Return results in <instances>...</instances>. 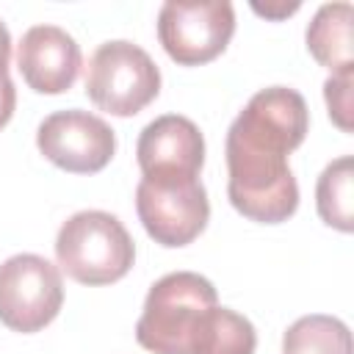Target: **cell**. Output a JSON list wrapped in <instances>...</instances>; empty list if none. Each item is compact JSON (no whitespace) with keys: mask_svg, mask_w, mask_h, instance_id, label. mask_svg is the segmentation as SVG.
Listing matches in <instances>:
<instances>
[{"mask_svg":"<svg viewBox=\"0 0 354 354\" xmlns=\"http://www.w3.org/2000/svg\"><path fill=\"white\" fill-rule=\"evenodd\" d=\"M235 33V8L227 0H169L158 11V39L180 66L218 58Z\"/></svg>","mask_w":354,"mask_h":354,"instance_id":"7","label":"cell"},{"mask_svg":"<svg viewBox=\"0 0 354 354\" xmlns=\"http://www.w3.org/2000/svg\"><path fill=\"white\" fill-rule=\"evenodd\" d=\"M160 91V69L149 53L127 39L102 41L86 66L88 100L111 116H136Z\"/></svg>","mask_w":354,"mask_h":354,"instance_id":"4","label":"cell"},{"mask_svg":"<svg viewBox=\"0 0 354 354\" xmlns=\"http://www.w3.org/2000/svg\"><path fill=\"white\" fill-rule=\"evenodd\" d=\"M315 207L324 224L351 232L354 230V158L340 155L318 177Z\"/></svg>","mask_w":354,"mask_h":354,"instance_id":"12","label":"cell"},{"mask_svg":"<svg viewBox=\"0 0 354 354\" xmlns=\"http://www.w3.org/2000/svg\"><path fill=\"white\" fill-rule=\"evenodd\" d=\"M14 108H17V88H14V80H11V77H0V130L11 122Z\"/></svg>","mask_w":354,"mask_h":354,"instance_id":"16","label":"cell"},{"mask_svg":"<svg viewBox=\"0 0 354 354\" xmlns=\"http://www.w3.org/2000/svg\"><path fill=\"white\" fill-rule=\"evenodd\" d=\"M64 304L58 266L41 254H11L0 263V324L30 335L55 321Z\"/></svg>","mask_w":354,"mask_h":354,"instance_id":"6","label":"cell"},{"mask_svg":"<svg viewBox=\"0 0 354 354\" xmlns=\"http://www.w3.org/2000/svg\"><path fill=\"white\" fill-rule=\"evenodd\" d=\"M282 354H351V332L335 315H301L285 329Z\"/></svg>","mask_w":354,"mask_h":354,"instance_id":"13","label":"cell"},{"mask_svg":"<svg viewBox=\"0 0 354 354\" xmlns=\"http://www.w3.org/2000/svg\"><path fill=\"white\" fill-rule=\"evenodd\" d=\"M351 3H324L307 25V50L332 75H354V44H351Z\"/></svg>","mask_w":354,"mask_h":354,"instance_id":"11","label":"cell"},{"mask_svg":"<svg viewBox=\"0 0 354 354\" xmlns=\"http://www.w3.org/2000/svg\"><path fill=\"white\" fill-rule=\"evenodd\" d=\"M310 130L304 97L288 86L257 91L227 130L230 205L260 224L288 221L299 207V185L288 155Z\"/></svg>","mask_w":354,"mask_h":354,"instance_id":"1","label":"cell"},{"mask_svg":"<svg viewBox=\"0 0 354 354\" xmlns=\"http://www.w3.org/2000/svg\"><path fill=\"white\" fill-rule=\"evenodd\" d=\"M55 260L80 285H111L133 268L136 243L113 213L77 210L55 235Z\"/></svg>","mask_w":354,"mask_h":354,"instance_id":"3","label":"cell"},{"mask_svg":"<svg viewBox=\"0 0 354 354\" xmlns=\"http://www.w3.org/2000/svg\"><path fill=\"white\" fill-rule=\"evenodd\" d=\"M136 158L144 177H199L205 138L188 116L163 113L141 130Z\"/></svg>","mask_w":354,"mask_h":354,"instance_id":"10","label":"cell"},{"mask_svg":"<svg viewBox=\"0 0 354 354\" xmlns=\"http://www.w3.org/2000/svg\"><path fill=\"white\" fill-rule=\"evenodd\" d=\"M218 304L216 288L196 271H171L160 277L136 324V340L152 354H191L205 315Z\"/></svg>","mask_w":354,"mask_h":354,"instance_id":"2","label":"cell"},{"mask_svg":"<svg viewBox=\"0 0 354 354\" xmlns=\"http://www.w3.org/2000/svg\"><path fill=\"white\" fill-rule=\"evenodd\" d=\"M8 61H11V33L0 19V77H8Z\"/></svg>","mask_w":354,"mask_h":354,"instance_id":"18","label":"cell"},{"mask_svg":"<svg viewBox=\"0 0 354 354\" xmlns=\"http://www.w3.org/2000/svg\"><path fill=\"white\" fill-rule=\"evenodd\" d=\"M136 213L155 243L177 249L207 227L210 202L199 177H141Z\"/></svg>","mask_w":354,"mask_h":354,"instance_id":"5","label":"cell"},{"mask_svg":"<svg viewBox=\"0 0 354 354\" xmlns=\"http://www.w3.org/2000/svg\"><path fill=\"white\" fill-rule=\"evenodd\" d=\"M252 8H254V14H260V17H268V19H282V17H288V14H293V11H299V3H282V6H260V3H252Z\"/></svg>","mask_w":354,"mask_h":354,"instance_id":"17","label":"cell"},{"mask_svg":"<svg viewBox=\"0 0 354 354\" xmlns=\"http://www.w3.org/2000/svg\"><path fill=\"white\" fill-rule=\"evenodd\" d=\"M257 332L252 321L230 307H213L196 335L191 354H254Z\"/></svg>","mask_w":354,"mask_h":354,"instance_id":"14","label":"cell"},{"mask_svg":"<svg viewBox=\"0 0 354 354\" xmlns=\"http://www.w3.org/2000/svg\"><path fill=\"white\" fill-rule=\"evenodd\" d=\"M83 66L80 44L58 25H33L17 44V69L39 94H64Z\"/></svg>","mask_w":354,"mask_h":354,"instance_id":"9","label":"cell"},{"mask_svg":"<svg viewBox=\"0 0 354 354\" xmlns=\"http://www.w3.org/2000/svg\"><path fill=\"white\" fill-rule=\"evenodd\" d=\"M36 147L53 166L69 174H97L116 152V133L105 119L69 108L50 113L39 124Z\"/></svg>","mask_w":354,"mask_h":354,"instance_id":"8","label":"cell"},{"mask_svg":"<svg viewBox=\"0 0 354 354\" xmlns=\"http://www.w3.org/2000/svg\"><path fill=\"white\" fill-rule=\"evenodd\" d=\"M351 88H354V75H329L324 80V102H326L329 119L343 133L354 130V124H351V113H354Z\"/></svg>","mask_w":354,"mask_h":354,"instance_id":"15","label":"cell"}]
</instances>
